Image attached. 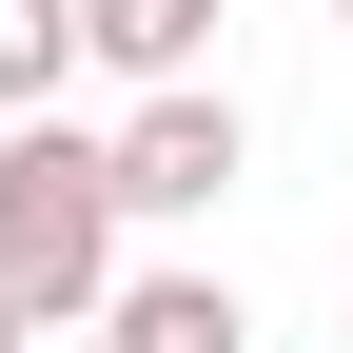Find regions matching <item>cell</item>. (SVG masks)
I'll return each mask as SVG.
<instances>
[{
  "label": "cell",
  "instance_id": "cell-1",
  "mask_svg": "<svg viewBox=\"0 0 353 353\" xmlns=\"http://www.w3.org/2000/svg\"><path fill=\"white\" fill-rule=\"evenodd\" d=\"M99 294H118V176H99L79 118H20V138H0V314L79 334Z\"/></svg>",
  "mask_w": 353,
  "mask_h": 353
},
{
  "label": "cell",
  "instance_id": "cell-2",
  "mask_svg": "<svg viewBox=\"0 0 353 353\" xmlns=\"http://www.w3.org/2000/svg\"><path fill=\"white\" fill-rule=\"evenodd\" d=\"M236 99L216 79H176V99H118V138H99V176H118V216H216L236 196Z\"/></svg>",
  "mask_w": 353,
  "mask_h": 353
},
{
  "label": "cell",
  "instance_id": "cell-3",
  "mask_svg": "<svg viewBox=\"0 0 353 353\" xmlns=\"http://www.w3.org/2000/svg\"><path fill=\"white\" fill-rule=\"evenodd\" d=\"M216 20H236V0H79V59H99L118 99H176V79H216Z\"/></svg>",
  "mask_w": 353,
  "mask_h": 353
},
{
  "label": "cell",
  "instance_id": "cell-4",
  "mask_svg": "<svg viewBox=\"0 0 353 353\" xmlns=\"http://www.w3.org/2000/svg\"><path fill=\"white\" fill-rule=\"evenodd\" d=\"M99 353H255V314H236V275H118Z\"/></svg>",
  "mask_w": 353,
  "mask_h": 353
},
{
  "label": "cell",
  "instance_id": "cell-5",
  "mask_svg": "<svg viewBox=\"0 0 353 353\" xmlns=\"http://www.w3.org/2000/svg\"><path fill=\"white\" fill-rule=\"evenodd\" d=\"M79 79V0H0V118H59Z\"/></svg>",
  "mask_w": 353,
  "mask_h": 353
},
{
  "label": "cell",
  "instance_id": "cell-6",
  "mask_svg": "<svg viewBox=\"0 0 353 353\" xmlns=\"http://www.w3.org/2000/svg\"><path fill=\"white\" fill-rule=\"evenodd\" d=\"M0 353H39V334H20V314H0Z\"/></svg>",
  "mask_w": 353,
  "mask_h": 353
},
{
  "label": "cell",
  "instance_id": "cell-7",
  "mask_svg": "<svg viewBox=\"0 0 353 353\" xmlns=\"http://www.w3.org/2000/svg\"><path fill=\"white\" fill-rule=\"evenodd\" d=\"M334 20H353V0H334Z\"/></svg>",
  "mask_w": 353,
  "mask_h": 353
}]
</instances>
